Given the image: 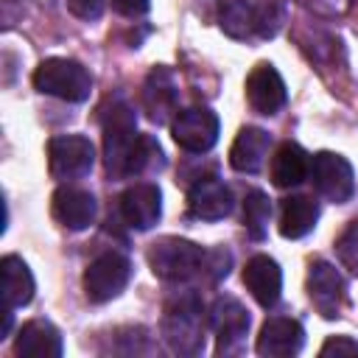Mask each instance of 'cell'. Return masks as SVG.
Wrapping results in <instances>:
<instances>
[{
	"label": "cell",
	"mask_w": 358,
	"mask_h": 358,
	"mask_svg": "<svg viewBox=\"0 0 358 358\" xmlns=\"http://www.w3.org/2000/svg\"><path fill=\"white\" fill-rule=\"evenodd\" d=\"M207 324L210 316L204 313V302L193 291L168 299L162 310V338L176 355H201Z\"/></svg>",
	"instance_id": "cell-1"
},
{
	"label": "cell",
	"mask_w": 358,
	"mask_h": 358,
	"mask_svg": "<svg viewBox=\"0 0 358 358\" xmlns=\"http://www.w3.org/2000/svg\"><path fill=\"white\" fill-rule=\"evenodd\" d=\"M101 129H103V165L112 179H126V162L137 143V117L134 109L115 98L109 106L101 109Z\"/></svg>",
	"instance_id": "cell-2"
},
{
	"label": "cell",
	"mask_w": 358,
	"mask_h": 358,
	"mask_svg": "<svg viewBox=\"0 0 358 358\" xmlns=\"http://www.w3.org/2000/svg\"><path fill=\"white\" fill-rule=\"evenodd\" d=\"M207 249L185 238H159L148 249L151 271L165 282H187L207 268Z\"/></svg>",
	"instance_id": "cell-3"
},
{
	"label": "cell",
	"mask_w": 358,
	"mask_h": 358,
	"mask_svg": "<svg viewBox=\"0 0 358 358\" xmlns=\"http://www.w3.org/2000/svg\"><path fill=\"white\" fill-rule=\"evenodd\" d=\"M34 87L45 95H53V98H62L70 103H81L92 92V76L76 59L53 56V59H45L34 70Z\"/></svg>",
	"instance_id": "cell-4"
},
{
	"label": "cell",
	"mask_w": 358,
	"mask_h": 358,
	"mask_svg": "<svg viewBox=\"0 0 358 358\" xmlns=\"http://www.w3.org/2000/svg\"><path fill=\"white\" fill-rule=\"evenodd\" d=\"M95 165V145L81 134H59L48 143V171L59 182L84 179Z\"/></svg>",
	"instance_id": "cell-5"
},
{
	"label": "cell",
	"mask_w": 358,
	"mask_h": 358,
	"mask_svg": "<svg viewBox=\"0 0 358 358\" xmlns=\"http://www.w3.org/2000/svg\"><path fill=\"white\" fill-rule=\"evenodd\" d=\"M129 280H131L129 257L120 252H103L84 271V294L90 302L101 305V302L120 296V291L129 285Z\"/></svg>",
	"instance_id": "cell-6"
},
{
	"label": "cell",
	"mask_w": 358,
	"mask_h": 358,
	"mask_svg": "<svg viewBox=\"0 0 358 358\" xmlns=\"http://www.w3.org/2000/svg\"><path fill=\"white\" fill-rule=\"evenodd\" d=\"M249 310L235 296H218L210 308V327L215 333V352L218 355H238L246 347L249 336Z\"/></svg>",
	"instance_id": "cell-7"
},
{
	"label": "cell",
	"mask_w": 358,
	"mask_h": 358,
	"mask_svg": "<svg viewBox=\"0 0 358 358\" xmlns=\"http://www.w3.org/2000/svg\"><path fill=\"white\" fill-rule=\"evenodd\" d=\"M310 182L316 193L333 204H347L355 193V173L352 165L333 151H319L310 157Z\"/></svg>",
	"instance_id": "cell-8"
},
{
	"label": "cell",
	"mask_w": 358,
	"mask_h": 358,
	"mask_svg": "<svg viewBox=\"0 0 358 358\" xmlns=\"http://www.w3.org/2000/svg\"><path fill=\"white\" fill-rule=\"evenodd\" d=\"M173 143L187 154H204L218 143V115L207 106H187L171 120Z\"/></svg>",
	"instance_id": "cell-9"
},
{
	"label": "cell",
	"mask_w": 358,
	"mask_h": 358,
	"mask_svg": "<svg viewBox=\"0 0 358 358\" xmlns=\"http://www.w3.org/2000/svg\"><path fill=\"white\" fill-rule=\"evenodd\" d=\"M308 296L322 319H338L347 305V282L327 260H313L308 268Z\"/></svg>",
	"instance_id": "cell-10"
},
{
	"label": "cell",
	"mask_w": 358,
	"mask_h": 358,
	"mask_svg": "<svg viewBox=\"0 0 358 358\" xmlns=\"http://www.w3.org/2000/svg\"><path fill=\"white\" fill-rule=\"evenodd\" d=\"M117 210H120V218L131 229L145 232L162 215V193H159V187L154 182H137V185H131V187H126L120 193Z\"/></svg>",
	"instance_id": "cell-11"
},
{
	"label": "cell",
	"mask_w": 358,
	"mask_h": 358,
	"mask_svg": "<svg viewBox=\"0 0 358 358\" xmlns=\"http://www.w3.org/2000/svg\"><path fill=\"white\" fill-rule=\"evenodd\" d=\"M176 101H179V90H176L173 73L168 67H154L145 76L143 92H140V103H143L145 117L157 126L173 120L176 117Z\"/></svg>",
	"instance_id": "cell-12"
},
{
	"label": "cell",
	"mask_w": 358,
	"mask_h": 358,
	"mask_svg": "<svg viewBox=\"0 0 358 358\" xmlns=\"http://www.w3.org/2000/svg\"><path fill=\"white\" fill-rule=\"evenodd\" d=\"M246 101L257 115H277L285 106V81L274 70V64L260 62L252 67V73L246 76Z\"/></svg>",
	"instance_id": "cell-13"
},
{
	"label": "cell",
	"mask_w": 358,
	"mask_h": 358,
	"mask_svg": "<svg viewBox=\"0 0 358 358\" xmlns=\"http://www.w3.org/2000/svg\"><path fill=\"white\" fill-rule=\"evenodd\" d=\"M235 196L218 176H199L187 190V210L201 221H221L232 213Z\"/></svg>",
	"instance_id": "cell-14"
},
{
	"label": "cell",
	"mask_w": 358,
	"mask_h": 358,
	"mask_svg": "<svg viewBox=\"0 0 358 358\" xmlns=\"http://www.w3.org/2000/svg\"><path fill=\"white\" fill-rule=\"evenodd\" d=\"M305 344V327L291 316H271L263 322L257 336V355L263 358H288L296 355Z\"/></svg>",
	"instance_id": "cell-15"
},
{
	"label": "cell",
	"mask_w": 358,
	"mask_h": 358,
	"mask_svg": "<svg viewBox=\"0 0 358 358\" xmlns=\"http://www.w3.org/2000/svg\"><path fill=\"white\" fill-rule=\"evenodd\" d=\"M50 213L62 227L78 232V229H87L95 221L98 201H95V196L90 190H81V187H73V185H62L50 199Z\"/></svg>",
	"instance_id": "cell-16"
},
{
	"label": "cell",
	"mask_w": 358,
	"mask_h": 358,
	"mask_svg": "<svg viewBox=\"0 0 358 358\" xmlns=\"http://www.w3.org/2000/svg\"><path fill=\"white\" fill-rule=\"evenodd\" d=\"M243 285L249 288V294L255 296L257 305L274 308L280 299V291H282V271H280L277 260L268 255L249 257L246 268H243Z\"/></svg>",
	"instance_id": "cell-17"
},
{
	"label": "cell",
	"mask_w": 358,
	"mask_h": 358,
	"mask_svg": "<svg viewBox=\"0 0 358 358\" xmlns=\"http://www.w3.org/2000/svg\"><path fill=\"white\" fill-rule=\"evenodd\" d=\"M14 352L25 358H59L64 352V341L56 324H50L48 319H31L20 327Z\"/></svg>",
	"instance_id": "cell-18"
},
{
	"label": "cell",
	"mask_w": 358,
	"mask_h": 358,
	"mask_svg": "<svg viewBox=\"0 0 358 358\" xmlns=\"http://www.w3.org/2000/svg\"><path fill=\"white\" fill-rule=\"evenodd\" d=\"M271 134L257 126H243L229 148V165L241 173H257L268 157Z\"/></svg>",
	"instance_id": "cell-19"
},
{
	"label": "cell",
	"mask_w": 358,
	"mask_h": 358,
	"mask_svg": "<svg viewBox=\"0 0 358 358\" xmlns=\"http://www.w3.org/2000/svg\"><path fill=\"white\" fill-rule=\"evenodd\" d=\"M0 271H3V299H6V308H25L31 299H34V291H36V282H34V274L28 268V263L17 255H6L0 260Z\"/></svg>",
	"instance_id": "cell-20"
},
{
	"label": "cell",
	"mask_w": 358,
	"mask_h": 358,
	"mask_svg": "<svg viewBox=\"0 0 358 358\" xmlns=\"http://www.w3.org/2000/svg\"><path fill=\"white\" fill-rule=\"evenodd\" d=\"M310 173V157L296 143H282L271 157V182L277 187H296Z\"/></svg>",
	"instance_id": "cell-21"
},
{
	"label": "cell",
	"mask_w": 358,
	"mask_h": 358,
	"mask_svg": "<svg viewBox=\"0 0 358 358\" xmlns=\"http://www.w3.org/2000/svg\"><path fill=\"white\" fill-rule=\"evenodd\" d=\"M316 221H319V204L310 196L296 193V196L282 199L280 204V235L282 238L296 241L308 235L316 227Z\"/></svg>",
	"instance_id": "cell-22"
},
{
	"label": "cell",
	"mask_w": 358,
	"mask_h": 358,
	"mask_svg": "<svg viewBox=\"0 0 358 358\" xmlns=\"http://www.w3.org/2000/svg\"><path fill=\"white\" fill-rule=\"evenodd\" d=\"M257 6L249 0H229L221 8V31L232 39H252L257 36Z\"/></svg>",
	"instance_id": "cell-23"
},
{
	"label": "cell",
	"mask_w": 358,
	"mask_h": 358,
	"mask_svg": "<svg viewBox=\"0 0 358 358\" xmlns=\"http://www.w3.org/2000/svg\"><path fill=\"white\" fill-rule=\"evenodd\" d=\"M165 168V154L159 148V143L151 137V134H140L134 148H131V157L126 162V179L129 176H145V173H157Z\"/></svg>",
	"instance_id": "cell-24"
},
{
	"label": "cell",
	"mask_w": 358,
	"mask_h": 358,
	"mask_svg": "<svg viewBox=\"0 0 358 358\" xmlns=\"http://www.w3.org/2000/svg\"><path fill=\"white\" fill-rule=\"evenodd\" d=\"M271 218V199L263 190H249L243 199V227L252 241H263L268 232Z\"/></svg>",
	"instance_id": "cell-25"
},
{
	"label": "cell",
	"mask_w": 358,
	"mask_h": 358,
	"mask_svg": "<svg viewBox=\"0 0 358 358\" xmlns=\"http://www.w3.org/2000/svg\"><path fill=\"white\" fill-rule=\"evenodd\" d=\"M336 252H338V260L344 268H350L355 277H358V221H352L341 238L336 241Z\"/></svg>",
	"instance_id": "cell-26"
},
{
	"label": "cell",
	"mask_w": 358,
	"mask_h": 358,
	"mask_svg": "<svg viewBox=\"0 0 358 358\" xmlns=\"http://www.w3.org/2000/svg\"><path fill=\"white\" fill-rule=\"evenodd\" d=\"M67 8H70L73 17H78L84 22H92V20H98L103 14L106 0H67Z\"/></svg>",
	"instance_id": "cell-27"
},
{
	"label": "cell",
	"mask_w": 358,
	"mask_h": 358,
	"mask_svg": "<svg viewBox=\"0 0 358 358\" xmlns=\"http://www.w3.org/2000/svg\"><path fill=\"white\" fill-rule=\"evenodd\" d=\"M322 358H330V355H358V341H352L350 336H333L322 344L319 350Z\"/></svg>",
	"instance_id": "cell-28"
},
{
	"label": "cell",
	"mask_w": 358,
	"mask_h": 358,
	"mask_svg": "<svg viewBox=\"0 0 358 358\" xmlns=\"http://www.w3.org/2000/svg\"><path fill=\"white\" fill-rule=\"evenodd\" d=\"M112 6H115V11L117 14H123V17H143L145 11H148V6H151V0H112Z\"/></svg>",
	"instance_id": "cell-29"
}]
</instances>
